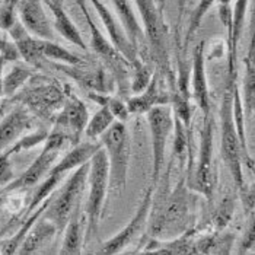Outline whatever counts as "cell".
Returning <instances> with one entry per match:
<instances>
[{"label": "cell", "mask_w": 255, "mask_h": 255, "mask_svg": "<svg viewBox=\"0 0 255 255\" xmlns=\"http://www.w3.org/2000/svg\"><path fill=\"white\" fill-rule=\"evenodd\" d=\"M64 239L60 250V254L63 255H78L82 254V248L85 244L86 236V217L85 213L78 210L70 217L64 228Z\"/></svg>", "instance_id": "cell-24"}, {"label": "cell", "mask_w": 255, "mask_h": 255, "mask_svg": "<svg viewBox=\"0 0 255 255\" xmlns=\"http://www.w3.org/2000/svg\"><path fill=\"white\" fill-rule=\"evenodd\" d=\"M141 25L149 44V54L156 63L157 72L162 76H168L172 80V72L169 69V57L166 48L168 28L162 18V10L156 6L155 0H134Z\"/></svg>", "instance_id": "cell-6"}, {"label": "cell", "mask_w": 255, "mask_h": 255, "mask_svg": "<svg viewBox=\"0 0 255 255\" xmlns=\"http://www.w3.org/2000/svg\"><path fill=\"white\" fill-rule=\"evenodd\" d=\"M146 116L152 137V184L156 185L163 171L168 140L174 131V111L168 105H159Z\"/></svg>", "instance_id": "cell-9"}, {"label": "cell", "mask_w": 255, "mask_h": 255, "mask_svg": "<svg viewBox=\"0 0 255 255\" xmlns=\"http://www.w3.org/2000/svg\"><path fill=\"white\" fill-rule=\"evenodd\" d=\"M131 67L134 69V78L131 80V91L134 94H140L141 91H144L147 88L155 72H152V69L144 63L143 59L136 60L131 64Z\"/></svg>", "instance_id": "cell-34"}, {"label": "cell", "mask_w": 255, "mask_h": 255, "mask_svg": "<svg viewBox=\"0 0 255 255\" xmlns=\"http://www.w3.org/2000/svg\"><path fill=\"white\" fill-rule=\"evenodd\" d=\"M53 196V194H51ZM51 196L48 197V198H45L44 201H42V204L37 207L29 216L25 217V220H23V223H22V226L19 228V231L15 234V235L12 236V238H9L6 242H3L0 247H1V250H0V253L1 254H15V253H18L20 248V245H22V242H23V239L26 238L28 235V232L31 231V228L34 226V223L38 220L41 215L45 212V209H47V206L50 204V201H51Z\"/></svg>", "instance_id": "cell-28"}, {"label": "cell", "mask_w": 255, "mask_h": 255, "mask_svg": "<svg viewBox=\"0 0 255 255\" xmlns=\"http://www.w3.org/2000/svg\"><path fill=\"white\" fill-rule=\"evenodd\" d=\"M89 1L95 7V10L98 12L99 18L102 20V23L105 26V31L108 34V39L113 42V45L126 57V60L131 66L136 60L140 59V56H138L137 50L130 42V39L127 37L124 28L121 26V23H118L117 19L113 16L111 10L101 0H89Z\"/></svg>", "instance_id": "cell-16"}, {"label": "cell", "mask_w": 255, "mask_h": 255, "mask_svg": "<svg viewBox=\"0 0 255 255\" xmlns=\"http://www.w3.org/2000/svg\"><path fill=\"white\" fill-rule=\"evenodd\" d=\"M250 213L251 215H250V219H248L245 232H244L242 239L239 242V250H238L239 254L248 253L255 245V210H251Z\"/></svg>", "instance_id": "cell-38"}, {"label": "cell", "mask_w": 255, "mask_h": 255, "mask_svg": "<svg viewBox=\"0 0 255 255\" xmlns=\"http://www.w3.org/2000/svg\"><path fill=\"white\" fill-rule=\"evenodd\" d=\"M251 1V0H250ZM244 113L248 120L255 117V0L251 1V20H250V45L247 57L244 59Z\"/></svg>", "instance_id": "cell-19"}, {"label": "cell", "mask_w": 255, "mask_h": 255, "mask_svg": "<svg viewBox=\"0 0 255 255\" xmlns=\"http://www.w3.org/2000/svg\"><path fill=\"white\" fill-rule=\"evenodd\" d=\"M56 234H59V231L54 226V223L41 215V217L31 228V231L28 232L26 238L23 239L18 253L19 254H32V253L38 251L39 248L44 244H47L51 238H54Z\"/></svg>", "instance_id": "cell-25"}, {"label": "cell", "mask_w": 255, "mask_h": 255, "mask_svg": "<svg viewBox=\"0 0 255 255\" xmlns=\"http://www.w3.org/2000/svg\"><path fill=\"white\" fill-rule=\"evenodd\" d=\"M88 121L89 113L86 105L69 92L64 105L54 118V128L61 130L69 137L70 143H73L75 146L80 141V136L83 134Z\"/></svg>", "instance_id": "cell-13"}, {"label": "cell", "mask_w": 255, "mask_h": 255, "mask_svg": "<svg viewBox=\"0 0 255 255\" xmlns=\"http://www.w3.org/2000/svg\"><path fill=\"white\" fill-rule=\"evenodd\" d=\"M206 42L200 41L193 51V66L190 79V92L191 98L196 101L197 107L203 111V116L212 113L210 108V94L206 75Z\"/></svg>", "instance_id": "cell-15"}, {"label": "cell", "mask_w": 255, "mask_h": 255, "mask_svg": "<svg viewBox=\"0 0 255 255\" xmlns=\"http://www.w3.org/2000/svg\"><path fill=\"white\" fill-rule=\"evenodd\" d=\"M236 85H238L236 76L226 75V85H225V91L222 95V105H220V120H222L220 153L225 165L228 166L231 175L234 178L236 188L242 191L245 188L244 174H242L244 152L234 120V89Z\"/></svg>", "instance_id": "cell-2"}, {"label": "cell", "mask_w": 255, "mask_h": 255, "mask_svg": "<svg viewBox=\"0 0 255 255\" xmlns=\"http://www.w3.org/2000/svg\"><path fill=\"white\" fill-rule=\"evenodd\" d=\"M19 16L22 25L31 35L54 41V26L44 10L42 0H23L19 6Z\"/></svg>", "instance_id": "cell-17"}, {"label": "cell", "mask_w": 255, "mask_h": 255, "mask_svg": "<svg viewBox=\"0 0 255 255\" xmlns=\"http://www.w3.org/2000/svg\"><path fill=\"white\" fill-rule=\"evenodd\" d=\"M213 117L212 113L204 116L203 128L200 134V149L196 171L187 177L188 190H194L204 196L210 203L215 194V168H213Z\"/></svg>", "instance_id": "cell-8"}, {"label": "cell", "mask_w": 255, "mask_h": 255, "mask_svg": "<svg viewBox=\"0 0 255 255\" xmlns=\"http://www.w3.org/2000/svg\"><path fill=\"white\" fill-rule=\"evenodd\" d=\"M88 197L85 204V217H86V236L97 234L99 220L102 217L104 204L107 193L110 188V165L105 150L101 147L94 156L89 159V172L86 179Z\"/></svg>", "instance_id": "cell-3"}, {"label": "cell", "mask_w": 255, "mask_h": 255, "mask_svg": "<svg viewBox=\"0 0 255 255\" xmlns=\"http://www.w3.org/2000/svg\"><path fill=\"white\" fill-rule=\"evenodd\" d=\"M116 12L118 15V19L121 26L124 28L127 37L133 47L137 50V53H147V41H146V34L143 29V25L136 16V12L128 0H113Z\"/></svg>", "instance_id": "cell-21"}, {"label": "cell", "mask_w": 255, "mask_h": 255, "mask_svg": "<svg viewBox=\"0 0 255 255\" xmlns=\"http://www.w3.org/2000/svg\"><path fill=\"white\" fill-rule=\"evenodd\" d=\"M34 127V117L23 105H18L0 118V152L10 147L18 138Z\"/></svg>", "instance_id": "cell-18"}, {"label": "cell", "mask_w": 255, "mask_h": 255, "mask_svg": "<svg viewBox=\"0 0 255 255\" xmlns=\"http://www.w3.org/2000/svg\"><path fill=\"white\" fill-rule=\"evenodd\" d=\"M241 193V198H242V203H244V207L247 212H251L255 210V184L250 185L248 188H244Z\"/></svg>", "instance_id": "cell-41"}, {"label": "cell", "mask_w": 255, "mask_h": 255, "mask_svg": "<svg viewBox=\"0 0 255 255\" xmlns=\"http://www.w3.org/2000/svg\"><path fill=\"white\" fill-rule=\"evenodd\" d=\"M42 1L48 6V9L53 13V18H54L53 26H54V29L59 32L63 38H66L73 45H76L82 50H86V42L83 41V37L80 35L79 29L75 26L72 19L69 18V15L66 13L63 4H56V3H51L48 0H42Z\"/></svg>", "instance_id": "cell-26"}, {"label": "cell", "mask_w": 255, "mask_h": 255, "mask_svg": "<svg viewBox=\"0 0 255 255\" xmlns=\"http://www.w3.org/2000/svg\"><path fill=\"white\" fill-rule=\"evenodd\" d=\"M88 97L92 99L94 102H97L99 107L107 105L110 108V111L114 114L117 121L127 123L128 117L131 116L128 108H127V104L120 98H117V97H113V95H108V94H98V92H88Z\"/></svg>", "instance_id": "cell-32"}, {"label": "cell", "mask_w": 255, "mask_h": 255, "mask_svg": "<svg viewBox=\"0 0 255 255\" xmlns=\"http://www.w3.org/2000/svg\"><path fill=\"white\" fill-rule=\"evenodd\" d=\"M4 110H6V102H3V104L0 105V118L4 116Z\"/></svg>", "instance_id": "cell-44"}, {"label": "cell", "mask_w": 255, "mask_h": 255, "mask_svg": "<svg viewBox=\"0 0 255 255\" xmlns=\"http://www.w3.org/2000/svg\"><path fill=\"white\" fill-rule=\"evenodd\" d=\"M101 146L107 153L110 165V188L121 193L126 190L130 166V136L126 123L114 121L101 136Z\"/></svg>", "instance_id": "cell-5"}, {"label": "cell", "mask_w": 255, "mask_h": 255, "mask_svg": "<svg viewBox=\"0 0 255 255\" xmlns=\"http://www.w3.org/2000/svg\"><path fill=\"white\" fill-rule=\"evenodd\" d=\"M193 231H187L182 235L172 239H155L149 238L143 253H153V254H169V255H187L197 254L196 241L193 239Z\"/></svg>", "instance_id": "cell-22"}, {"label": "cell", "mask_w": 255, "mask_h": 255, "mask_svg": "<svg viewBox=\"0 0 255 255\" xmlns=\"http://www.w3.org/2000/svg\"><path fill=\"white\" fill-rule=\"evenodd\" d=\"M42 56H44V59L53 60V61L63 63V64L76 66V64L83 63V60L78 57L76 54L70 53L67 48L61 47L51 39H42Z\"/></svg>", "instance_id": "cell-31"}, {"label": "cell", "mask_w": 255, "mask_h": 255, "mask_svg": "<svg viewBox=\"0 0 255 255\" xmlns=\"http://www.w3.org/2000/svg\"><path fill=\"white\" fill-rule=\"evenodd\" d=\"M232 0H219V3H225V4H231Z\"/></svg>", "instance_id": "cell-47"}, {"label": "cell", "mask_w": 255, "mask_h": 255, "mask_svg": "<svg viewBox=\"0 0 255 255\" xmlns=\"http://www.w3.org/2000/svg\"><path fill=\"white\" fill-rule=\"evenodd\" d=\"M76 4L80 7L83 18L86 20L88 26H89V32H91V48L101 56L102 59L105 60L110 66L111 70L114 72V76L120 80H126V66H130V63L126 60V57L118 51L117 48L113 45V42L107 37H104L99 31V28L97 26V23L94 22L92 16L89 15V10L86 7L85 0H75Z\"/></svg>", "instance_id": "cell-12"}, {"label": "cell", "mask_w": 255, "mask_h": 255, "mask_svg": "<svg viewBox=\"0 0 255 255\" xmlns=\"http://www.w3.org/2000/svg\"><path fill=\"white\" fill-rule=\"evenodd\" d=\"M155 187L156 185L152 184L146 190L144 196H143L140 204H138L137 210L133 215V217L130 219V222L118 232L117 235H114L113 238L107 239L105 242H102L98 254H120L128 245H131L136 239H138L144 231H147L150 210H152V203H153V194H155Z\"/></svg>", "instance_id": "cell-10"}, {"label": "cell", "mask_w": 255, "mask_h": 255, "mask_svg": "<svg viewBox=\"0 0 255 255\" xmlns=\"http://www.w3.org/2000/svg\"><path fill=\"white\" fill-rule=\"evenodd\" d=\"M177 159L179 168L182 169L188 162V169L191 168L193 157H191V136L190 127H187L179 118L174 114V146H172V159Z\"/></svg>", "instance_id": "cell-27"}, {"label": "cell", "mask_w": 255, "mask_h": 255, "mask_svg": "<svg viewBox=\"0 0 255 255\" xmlns=\"http://www.w3.org/2000/svg\"><path fill=\"white\" fill-rule=\"evenodd\" d=\"M69 141H70L69 137L61 130L54 128L51 133H48V137L44 141L45 144H44L42 152L31 163V166L22 175H19L18 178H13L4 188H1V191L7 196L12 193L25 191V190L35 187L39 181L48 174V171L53 168V165L59 159L60 152L67 146Z\"/></svg>", "instance_id": "cell-7"}, {"label": "cell", "mask_w": 255, "mask_h": 255, "mask_svg": "<svg viewBox=\"0 0 255 255\" xmlns=\"http://www.w3.org/2000/svg\"><path fill=\"white\" fill-rule=\"evenodd\" d=\"M250 0H236L232 9V29L228 32V75L236 76V59H238V44L244 29L247 9Z\"/></svg>", "instance_id": "cell-23"}, {"label": "cell", "mask_w": 255, "mask_h": 255, "mask_svg": "<svg viewBox=\"0 0 255 255\" xmlns=\"http://www.w3.org/2000/svg\"><path fill=\"white\" fill-rule=\"evenodd\" d=\"M19 57V51L15 42L0 38V60L6 63V61H16Z\"/></svg>", "instance_id": "cell-40"}, {"label": "cell", "mask_w": 255, "mask_h": 255, "mask_svg": "<svg viewBox=\"0 0 255 255\" xmlns=\"http://www.w3.org/2000/svg\"><path fill=\"white\" fill-rule=\"evenodd\" d=\"M51 3H56V4H63V0H48Z\"/></svg>", "instance_id": "cell-46"}, {"label": "cell", "mask_w": 255, "mask_h": 255, "mask_svg": "<svg viewBox=\"0 0 255 255\" xmlns=\"http://www.w3.org/2000/svg\"><path fill=\"white\" fill-rule=\"evenodd\" d=\"M0 97H3V82H1V70H0Z\"/></svg>", "instance_id": "cell-45"}, {"label": "cell", "mask_w": 255, "mask_h": 255, "mask_svg": "<svg viewBox=\"0 0 255 255\" xmlns=\"http://www.w3.org/2000/svg\"><path fill=\"white\" fill-rule=\"evenodd\" d=\"M15 178L10 165V156L6 152H0V188H4Z\"/></svg>", "instance_id": "cell-39"}, {"label": "cell", "mask_w": 255, "mask_h": 255, "mask_svg": "<svg viewBox=\"0 0 255 255\" xmlns=\"http://www.w3.org/2000/svg\"><path fill=\"white\" fill-rule=\"evenodd\" d=\"M172 162H169L162 179V188L159 193V201L153 198L152 210L147 225V235L155 239H172L190 231L188 225L191 220L190 215V196L187 178H181L177 187L169 191V172Z\"/></svg>", "instance_id": "cell-1"}, {"label": "cell", "mask_w": 255, "mask_h": 255, "mask_svg": "<svg viewBox=\"0 0 255 255\" xmlns=\"http://www.w3.org/2000/svg\"><path fill=\"white\" fill-rule=\"evenodd\" d=\"M48 137V131H45V130H37V131H34V133H31V134H26V136H23V137L18 138L10 147H7L4 152L9 155V156H12V155H15V153H19V152H23V150H28V149H32V147H35V146H38L39 143H42V141H45V138Z\"/></svg>", "instance_id": "cell-35"}, {"label": "cell", "mask_w": 255, "mask_h": 255, "mask_svg": "<svg viewBox=\"0 0 255 255\" xmlns=\"http://www.w3.org/2000/svg\"><path fill=\"white\" fill-rule=\"evenodd\" d=\"M88 172H89V160L73 171V174L67 178V181L63 184L57 194L56 191L53 193L50 204L42 213V216L54 223L59 234L64 231L67 222L73 216V213L80 210V200L86 188Z\"/></svg>", "instance_id": "cell-4"}, {"label": "cell", "mask_w": 255, "mask_h": 255, "mask_svg": "<svg viewBox=\"0 0 255 255\" xmlns=\"http://www.w3.org/2000/svg\"><path fill=\"white\" fill-rule=\"evenodd\" d=\"M67 91L60 88L54 82H45L22 92L13 99H16L20 105L26 107L29 113L35 114L37 117L50 120L61 110L67 99Z\"/></svg>", "instance_id": "cell-11"}, {"label": "cell", "mask_w": 255, "mask_h": 255, "mask_svg": "<svg viewBox=\"0 0 255 255\" xmlns=\"http://www.w3.org/2000/svg\"><path fill=\"white\" fill-rule=\"evenodd\" d=\"M32 78V72L20 64H16L10 69V72L1 78L3 82V95L10 98V97H15L16 92L19 91L20 88Z\"/></svg>", "instance_id": "cell-30"}, {"label": "cell", "mask_w": 255, "mask_h": 255, "mask_svg": "<svg viewBox=\"0 0 255 255\" xmlns=\"http://www.w3.org/2000/svg\"><path fill=\"white\" fill-rule=\"evenodd\" d=\"M56 69L66 73L69 78H72L79 86H82L86 92H98V94H110L114 89V83L108 79L107 72L102 66L95 67H86L82 64H63L56 63Z\"/></svg>", "instance_id": "cell-14"}, {"label": "cell", "mask_w": 255, "mask_h": 255, "mask_svg": "<svg viewBox=\"0 0 255 255\" xmlns=\"http://www.w3.org/2000/svg\"><path fill=\"white\" fill-rule=\"evenodd\" d=\"M215 1L216 0H198V4L191 13V18H190V22H188V28H187V32H185V38H184V42H182L184 50H187V47L190 45V42H191L193 37L196 35V32L198 31L206 13L209 12V9L213 6Z\"/></svg>", "instance_id": "cell-33"}, {"label": "cell", "mask_w": 255, "mask_h": 255, "mask_svg": "<svg viewBox=\"0 0 255 255\" xmlns=\"http://www.w3.org/2000/svg\"><path fill=\"white\" fill-rule=\"evenodd\" d=\"M184 7H185V0H178V25H177V29L179 28V23H181V18H182V13H184Z\"/></svg>", "instance_id": "cell-42"}, {"label": "cell", "mask_w": 255, "mask_h": 255, "mask_svg": "<svg viewBox=\"0 0 255 255\" xmlns=\"http://www.w3.org/2000/svg\"><path fill=\"white\" fill-rule=\"evenodd\" d=\"M4 197H6V194L1 191V188H0V209H1V206H3V203H4Z\"/></svg>", "instance_id": "cell-43"}, {"label": "cell", "mask_w": 255, "mask_h": 255, "mask_svg": "<svg viewBox=\"0 0 255 255\" xmlns=\"http://www.w3.org/2000/svg\"><path fill=\"white\" fill-rule=\"evenodd\" d=\"M163 78L159 72H155L150 83L144 91L140 94H136L134 97L127 99V108L130 114L133 116H141L147 114L152 108L159 107V105H169L171 104V94L165 92L160 88V79Z\"/></svg>", "instance_id": "cell-20"}, {"label": "cell", "mask_w": 255, "mask_h": 255, "mask_svg": "<svg viewBox=\"0 0 255 255\" xmlns=\"http://www.w3.org/2000/svg\"><path fill=\"white\" fill-rule=\"evenodd\" d=\"M234 210H235V201L232 197H226L222 200V203L219 204L215 217H213V225L215 228L219 231L225 229L226 225L231 222V219L234 216Z\"/></svg>", "instance_id": "cell-36"}, {"label": "cell", "mask_w": 255, "mask_h": 255, "mask_svg": "<svg viewBox=\"0 0 255 255\" xmlns=\"http://www.w3.org/2000/svg\"><path fill=\"white\" fill-rule=\"evenodd\" d=\"M18 0H3L0 3V28L4 29V31H9L15 22H16V13H15V9H16V3Z\"/></svg>", "instance_id": "cell-37"}, {"label": "cell", "mask_w": 255, "mask_h": 255, "mask_svg": "<svg viewBox=\"0 0 255 255\" xmlns=\"http://www.w3.org/2000/svg\"><path fill=\"white\" fill-rule=\"evenodd\" d=\"M114 121H117L114 114L110 111V108L107 105H102L98 111L92 116V118L88 121L83 134H85V137L89 138V140H97L113 126Z\"/></svg>", "instance_id": "cell-29"}]
</instances>
